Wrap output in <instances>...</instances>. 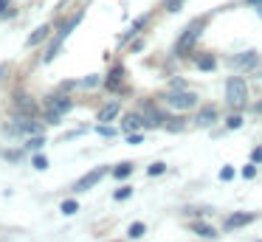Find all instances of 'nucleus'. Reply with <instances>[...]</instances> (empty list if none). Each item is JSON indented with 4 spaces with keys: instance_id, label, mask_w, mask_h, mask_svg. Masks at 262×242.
Returning <instances> with one entry per match:
<instances>
[{
    "instance_id": "obj_27",
    "label": "nucleus",
    "mask_w": 262,
    "mask_h": 242,
    "mask_svg": "<svg viewBox=\"0 0 262 242\" xmlns=\"http://www.w3.org/2000/svg\"><path fill=\"white\" fill-rule=\"evenodd\" d=\"M181 0H169V3H166V9H169V11H181Z\"/></svg>"
},
{
    "instance_id": "obj_11",
    "label": "nucleus",
    "mask_w": 262,
    "mask_h": 242,
    "mask_svg": "<svg viewBox=\"0 0 262 242\" xmlns=\"http://www.w3.org/2000/svg\"><path fill=\"white\" fill-rule=\"evenodd\" d=\"M138 127H144V121L138 116H124V121H121V133H136Z\"/></svg>"
},
{
    "instance_id": "obj_2",
    "label": "nucleus",
    "mask_w": 262,
    "mask_h": 242,
    "mask_svg": "<svg viewBox=\"0 0 262 242\" xmlns=\"http://www.w3.org/2000/svg\"><path fill=\"white\" fill-rule=\"evenodd\" d=\"M200 28H203V20H194L192 26L181 34V39H178V45H175V56H186L189 51H192V45L198 42V37H200Z\"/></svg>"
},
{
    "instance_id": "obj_12",
    "label": "nucleus",
    "mask_w": 262,
    "mask_h": 242,
    "mask_svg": "<svg viewBox=\"0 0 262 242\" xmlns=\"http://www.w3.org/2000/svg\"><path fill=\"white\" fill-rule=\"evenodd\" d=\"M119 116V104H107V107H102V110H99V121H113V118Z\"/></svg>"
},
{
    "instance_id": "obj_32",
    "label": "nucleus",
    "mask_w": 262,
    "mask_h": 242,
    "mask_svg": "<svg viewBox=\"0 0 262 242\" xmlns=\"http://www.w3.org/2000/svg\"><path fill=\"white\" fill-rule=\"evenodd\" d=\"M99 133L107 135V138H110V135H116V129H110V127H99Z\"/></svg>"
},
{
    "instance_id": "obj_22",
    "label": "nucleus",
    "mask_w": 262,
    "mask_h": 242,
    "mask_svg": "<svg viewBox=\"0 0 262 242\" xmlns=\"http://www.w3.org/2000/svg\"><path fill=\"white\" fill-rule=\"evenodd\" d=\"M166 172V163H152V166H149V174H152V178H158V174H164Z\"/></svg>"
},
{
    "instance_id": "obj_31",
    "label": "nucleus",
    "mask_w": 262,
    "mask_h": 242,
    "mask_svg": "<svg viewBox=\"0 0 262 242\" xmlns=\"http://www.w3.org/2000/svg\"><path fill=\"white\" fill-rule=\"evenodd\" d=\"M9 6H12V0H0V14H6Z\"/></svg>"
},
{
    "instance_id": "obj_25",
    "label": "nucleus",
    "mask_w": 262,
    "mask_h": 242,
    "mask_svg": "<svg viewBox=\"0 0 262 242\" xmlns=\"http://www.w3.org/2000/svg\"><path fill=\"white\" fill-rule=\"evenodd\" d=\"M239 127H243V118H239V116L228 118V129H239Z\"/></svg>"
},
{
    "instance_id": "obj_30",
    "label": "nucleus",
    "mask_w": 262,
    "mask_h": 242,
    "mask_svg": "<svg viewBox=\"0 0 262 242\" xmlns=\"http://www.w3.org/2000/svg\"><path fill=\"white\" fill-rule=\"evenodd\" d=\"M127 141H130V144H138V141H141V135H136V133H127Z\"/></svg>"
},
{
    "instance_id": "obj_34",
    "label": "nucleus",
    "mask_w": 262,
    "mask_h": 242,
    "mask_svg": "<svg viewBox=\"0 0 262 242\" xmlns=\"http://www.w3.org/2000/svg\"><path fill=\"white\" fill-rule=\"evenodd\" d=\"M254 113H262V101H256V104H254Z\"/></svg>"
},
{
    "instance_id": "obj_20",
    "label": "nucleus",
    "mask_w": 262,
    "mask_h": 242,
    "mask_svg": "<svg viewBox=\"0 0 262 242\" xmlns=\"http://www.w3.org/2000/svg\"><path fill=\"white\" fill-rule=\"evenodd\" d=\"M31 166L40 169V172H42V169H48V161H46L42 155H34V158H31Z\"/></svg>"
},
{
    "instance_id": "obj_15",
    "label": "nucleus",
    "mask_w": 262,
    "mask_h": 242,
    "mask_svg": "<svg viewBox=\"0 0 262 242\" xmlns=\"http://www.w3.org/2000/svg\"><path fill=\"white\" fill-rule=\"evenodd\" d=\"M48 31H51V26H40V28H37V31L29 37V45H40L42 39L48 37Z\"/></svg>"
},
{
    "instance_id": "obj_18",
    "label": "nucleus",
    "mask_w": 262,
    "mask_h": 242,
    "mask_svg": "<svg viewBox=\"0 0 262 242\" xmlns=\"http://www.w3.org/2000/svg\"><path fill=\"white\" fill-rule=\"evenodd\" d=\"M130 172H133V163H119V166L113 169V174H116L119 180H121V178H127Z\"/></svg>"
},
{
    "instance_id": "obj_9",
    "label": "nucleus",
    "mask_w": 262,
    "mask_h": 242,
    "mask_svg": "<svg viewBox=\"0 0 262 242\" xmlns=\"http://www.w3.org/2000/svg\"><path fill=\"white\" fill-rule=\"evenodd\" d=\"M144 124H147V127H161V124H164V116H161L152 104H144Z\"/></svg>"
},
{
    "instance_id": "obj_14",
    "label": "nucleus",
    "mask_w": 262,
    "mask_h": 242,
    "mask_svg": "<svg viewBox=\"0 0 262 242\" xmlns=\"http://www.w3.org/2000/svg\"><path fill=\"white\" fill-rule=\"evenodd\" d=\"M121 79H124V68H113V71H110V76H107V87L116 90Z\"/></svg>"
},
{
    "instance_id": "obj_36",
    "label": "nucleus",
    "mask_w": 262,
    "mask_h": 242,
    "mask_svg": "<svg viewBox=\"0 0 262 242\" xmlns=\"http://www.w3.org/2000/svg\"><path fill=\"white\" fill-rule=\"evenodd\" d=\"M181 3H183V0H181Z\"/></svg>"
},
{
    "instance_id": "obj_37",
    "label": "nucleus",
    "mask_w": 262,
    "mask_h": 242,
    "mask_svg": "<svg viewBox=\"0 0 262 242\" xmlns=\"http://www.w3.org/2000/svg\"><path fill=\"white\" fill-rule=\"evenodd\" d=\"M259 242H262V239H259Z\"/></svg>"
},
{
    "instance_id": "obj_17",
    "label": "nucleus",
    "mask_w": 262,
    "mask_h": 242,
    "mask_svg": "<svg viewBox=\"0 0 262 242\" xmlns=\"http://www.w3.org/2000/svg\"><path fill=\"white\" fill-rule=\"evenodd\" d=\"M144 234H147V225L144 223H133L130 231H127V236H133V239H138V236H144Z\"/></svg>"
},
{
    "instance_id": "obj_16",
    "label": "nucleus",
    "mask_w": 262,
    "mask_h": 242,
    "mask_svg": "<svg viewBox=\"0 0 262 242\" xmlns=\"http://www.w3.org/2000/svg\"><path fill=\"white\" fill-rule=\"evenodd\" d=\"M192 231L200 234V236H217V231L211 228V225H206V223H192Z\"/></svg>"
},
{
    "instance_id": "obj_23",
    "label": "nucleus",
    "mask_w": 262,
    "mask_h": 242,
    "mask_svg": "<svg viewBox=\"0 0 262 242\" xmlns=\"http://www.w3.org/2000/svg\"><path fill=\"white\" fill-rule=\"evenodd\" d=\"M164 124H166V127H169V129H175V133H178V129H183L181 118H164Z\"/></svg>"
},
{
    "instance_id": "obj_24",
    "label": "nucleus",
    "mask_w": 262,
    "mask_h": 242,
    "mask_svg": "<svg viewBox=\"0 0 262 242\" xmlns=\"http://www.w3.org/2000/svg\"><path fill=\"white\" fill-rule=\"evenodd\" d=\"M29 146H31V149H42V146H46V138H42V135H34Z\"/></svg>"
},
{
    "instance_id": "obj_3",
    "label": "nucleus",
    "mask_w": 262,
    "mask_h": 242,
    "mask_svg": "<svg viewBox=\"0 0 262 242\" xmlns=\"http://www.w3.org/2000/svg\"><path fill=\"white\" fill-rule=\"evenodd\" d=\"M166 104L175 107V110H189V107L198 104V99L189 90H172V93H166Z\"/></svg>"
},
{
    "instance_id": "obj_8",
    "label": "nucleus",
    "mask_w": 262,
    "mask_h": 242,
    "mask_svg": "<svg viewBox=\"0 0 262 242\" xmlns=\"http://www.w3.org/2000/svg\"><path fill=\"white\" fill-rule=\"evenodd\" d=\"M14 107H17V110L23 113V116H29V118L37 113V104L29 99V96H23V93H17V96H14Z\"/></svg>"
},
{
    "instance_id": "obj_21",
    "label": "nucleus",
    "mask_w": 262,
    "mask_h": 242,
    "mask_svg": "<svg viewBox=\"0 0 262 242\" xmlns=\"http://www.w3.org/2000/svg\"><path fill=\"white\" fill-rule=\"evenodd\" d=\"M133 194V189H130V186H121V189H116V200H127V197H130Z\"/></svg>"
},
{
    "instance_id": "obj_19",
    "label": "nucleus",
    "mask_w": 262,
    "mask_h": 242,
    "mask_svg": "<svg viewBox=\"0 0 262 242\" xmlns=\"http://www.w3.org/2000/svg\"><path fill=\"white\" fill-rule=\"evenodd\" d=\"M59 208H62V214H76V211H79V203H76V200H65Z\"/></svg>"
},
{
    "instance_id": "obj_29",
    "label": "nucleus",
    "mask_w": 262,
    "mask_h": 242,
    "mask_svg": "<svg viewBox=\"0 0 262 242\" xmlns=\"http://www.w3.org/2000/svg\"><path fill=\"white\" fill-rule=\"evenodd\" d=\"M251 161H254V163H259V161H262V146H256V149L251 152Z\"/></svg>"
},
{
    "instance_id": "obj_1",
    "label": "nucleus",
    "mask_w": 262,
    "mask_h": 242,
    "mask_svg": "<svg viewBox=\"0 0 262 242\" xmlns=\"http://www.w3.org/2000/svg\"><path fill=\"white\" fill-rule=\"evenodd\" d=\"M226 99L231 107H245L248 104V84L243 76H231L226 82Z\"/></svg>"
},
{
    "instance_id": "obj_26",
    "label": "nucleus",
    "mask_w": 262,
    "mask_h": 242,
    "mask_svg": "<svg viewBox=\"0 0 262 242\" xmlns=\"http://www.w3.org/2000/svg\"><path fill=\"white\" fill-rule=\"evenodd\" d=\"M231 178H234V169L231 166H223L220 169V180H231Z\"/></svg>"
},
{
    "instance_id": "obj_10",
    "label": "nucleus",
    "mask_w": 262,
    "mask_h": 242,
    "mask_svg": "<svg viewBox=\"0 0 262 242\" xmlns=\"http://www.w3.org/2000/svg\"><path fill=\"white\" fill-rule=\"evenodd\" d=\"M214 118H217V107H203V110L194 116V121H198L200 127H209V124H214Z\"/></svg>"
},
{
    "instance_id": "obj_4",
    "label": "nucleus",
    "mask_w": 262,
    "mask_h": 242,
    "mask_svg": "<svg viewBox=\"0 0 262 242\" xmlns=\"http://www.w3.org/2000/svg\"><path fill=\"white\" fill-rule=\"evenodd\" d=\"M107 174V169L104 166H96V169H91L88 174H82L79 180H76V186H74V191H88V189H93V186L99 183V180Z\"/></svg>"
},
{
    "instance_id": "obj_6",
    "label": "nucleus",
    "mask_w": 262,
    "mask_h": 242,
    "mask_svg": "<svg viewBox=\"0 0 262 242\" xmlns=\"http://www.w3.org/2000/svg\"><path fill=\"white\" fill-rule=\"evenodd\" d=\"M48 110L62 116V113L74 110V99H68V96H51V99H48Z\"/></svg>"
},
{
    "instance_id": "obj_5",
    "label": "nucleus",
    "mask_w": 262,
    "mask_h": 242,
    "mask_svg": "<svg viewBox=\"0 0 262 242\" xmlns=\"http://www.w3.org/2000/svg\"><path fill=\"white\" fill-rule=\"evenodd\" d=\"M254 219H256V214H254V211H239V214H231V217L226 219V228H228V231L243 228V225L254 223Z\"/></svg>"
},
{
    "instance_id": "obj_35",
    "label": "nucleus",
    "mask_w": 262,
    "mask_h": 242,
    "mask_svg": "<svg viewBox=\"0 0 262 242\" xmlns=\"http://www.w3.org/2000/svg\"><path fill=\"white\" fill-rule=\"evenodd\" d=\"M259 14H262V6H259Z\"/></svg>"
},
{
    "instance_id": "obj_7",
    "label": "nucleus",
    "mask_w": 262,
    "mask_h": 242,
    "mask_svg": "<svg viewBox=\"0 0 262 242\" xmlns=\"http://www.w3.org/2000/svg\"><path fill=\"white\" fill-rule=\"evenodd\" d=\"M231 68H251V65H256L259 62V56H256V51H245V54H237V56H231Z\"/></svg>"
},
{
    "instance_id": "obj_13",
    "label": "nucleus",
    "mask_w": 262,
    "mask_h": 242,
    "mask_svg": "<svg viewBox=\"0 0 262 242\" xmlns=\"http://www.w3.org/2000/svg\"><path fill=\"white\" fill-rule=\"evenodd\" d=\"M194 65H198L200 71H214L217 62H214V56H211V54H203V56H198V59H194Z\"/></svg>"
},
{
    "instance_id": "obj_28",
    "label": "nucleus",
    "mask_w": 262,
    "mask_h": 242,
    "mask_svg": "<svg viewBox=\"0 0 262 242\" xmlns=\"http://www.w3.org/2000/svg\"><path fill=\"white\" fill-rule=\"evenodd\" d=\"M254 174H256L254 163H251V166H245V169H243V178H248V180H251V178H254Z\"/></svg>"
},
{
    "instance_id": "obj_33",
    "label": "nucleus",
    "mask_w": 262,
    "mask_h": 242,
    "mask_svg": "<svg viewBox=\"0 0 262 242\" xmlns=\"http://www.w3.org/2000/svg\"><path fill=\"white\" fill-rule=\"evenodd\" d=\"M248 6H262V0H245Z\"/></svg>"
}]
</instances>
